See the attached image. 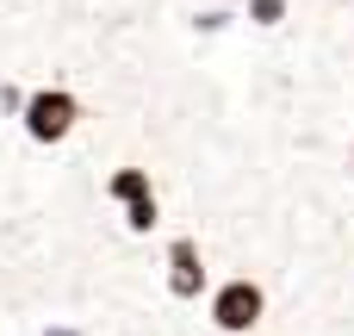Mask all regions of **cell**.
<instances>
[{"label":"cell","instance_id":"7","mask_svg":"<svg viewBox=\"0 0 354 336\" xmlns=\"http://www.w3.org/2000/svg\"><path fill=\"white\" fill-rule=\"evenodd\" d=\"M25 100H31V87H25L19 75H0V118H12V125H19Z\"/></svg>","mask_w":354,"mask_h":336},{"label":"cell","instance_id":"1","mask_svg":"<svg viewBox=\"0 0 354 336\" xmlns=\"http://www.w3.org/2000/svg\"><path fill=\"white\" fill-rule=\"evenodd\" d=\"M100 200L118 212V231H124L131 243H149V237H162V224H168L162 175H156L143 156H118V162H106V175H100Z\"/></svg>","mask_w":354,"mask_h":336},{"label":"cell","instance_id":"4","mask_svg":"<svg viewBox=\"0 0 354 336\" xmlns=\"http://www.w3.org/2000/svg\"><path fill=\"white\" fill-rule=\"evenodd\" d=\"M212 243L199 237V231H168V243H162V299L168 306H205V293H212Z\"/></svg>","mask_w":354,"mask_h":336},{"label":"cell","instance_id":"5","mask_svg":"<svg viewBox=\"0 0 354 336\" xmlns=\"http://www.w3.org/2000/svg\"><path fill=\"white\" fill-rule=\"evenodd\" d=\"M236 25H249V19H243V6H224V0L187 6V12H180V31H187L193 44H218V37H230Z\"/></svg>","mask_w":354,"mask_h":336},{"label":"cell","instance_id":"8","mask_svg":"<svg viewBox=\"0 0 354 336\" xmlns=\"http://www.w3.org/2000/svg\"><path fill=\"white\" fill-rule=\"evenodd\" d=\"M348 156H354V150H348Z\"/></svg>","mask_w":354,"mask_h":336},{"label":"cell","instance_id":"3","mask_svg":"<svg viewBox=\"0 0 354 336\" xmlns=\"http://www.w3.org/2000/svg\"><path fill=\"white\" fill-rule=\"evenodd\" d=\"M81 125H87V94H81L75 81H62V75H56V81H31V100H25V112H19L25 150L50 156V150L75 143Z\"/></svg>","mask_w":354,"mask_h":336},{"label":"cell","instance_id":"6","mask_svg":"<svg viewBox=\"0 0 354 336\" xmlns=\"http://www.w3.org/2000/svg\"><path fill=\"white\" fill-rule=\"evenodd\" d=\"M243 19H249V31L280 37V31L299 19V6H292V0H243Z\"/></svg>","mask_w":354,"mask_h":336},{"label":"cell","instance_id":"2","mask_svg":"<svg viewBox=\"0 0 354 336\" xmlns=\"http://www.w3.org/2000/svg\"><path fill=\"white\" fill-rule=\"evenodd\" d=\"M274 324V281L255 268H230L205 293V330L212 336H261Z\"/></svg>","mask_w":354,"mask_h":336}]
</instances>
